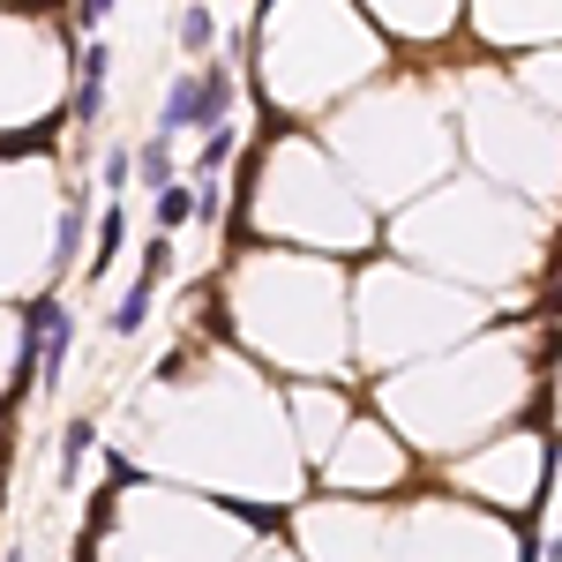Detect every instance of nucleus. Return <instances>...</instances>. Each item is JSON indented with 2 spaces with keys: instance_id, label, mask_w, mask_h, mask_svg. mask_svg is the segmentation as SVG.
<instances>
[{
  "instance_id": "nucleus-1",
  "label": "nucleus",
  "mask_w": 562,
  "mask_h": 562,
  "mask_svg": "<svg viewBox=\"0 0 562 562\" xmlns=\"http://www.w3.org/2000/svg\"><path fill=\"white\" fill-rule=\"evenodd\" d=\"M23 330H31V360H23V383L38 375V383L53 390V383H60V360H68V338H76L68 307L53 301V293H38V301L23 307Z\"/></svg>"
},
{
  "instance_id": "nucleus-2",
  "label": "nucleus",
  "mask_w": 562,
  "mask_h": 562,
  "mask_svg": "<svg viewBox=\"0 0 562 562\" xmlns=\"http://www.w3.org/2000/svg\"><path fill=\"white\" fill-rule=\"evenodd\" d=\"M225 113H233V68H225V60H211V68L195 76V128L211 135Z\"/></svg>"
},
{
  "instance_id": "nucleus-3",
  "label": "nucleus",
  "mask_w": 562,
  "mask_h": 562,
  "mask_svg": "<svg viewBox=\"0 0 562 562\" xmlns=\"http://www.w3.org/2000/svg\"><path fill=\"white\" fill-rule=\"evenodd\" d=\"M121 240H128V211L113 203V211L98 217V248H90V278H98V270H113V256H121Z\"/></svg>"
},
{
  "instance_id": "nucleus-4",
  "label": "nucleus",
  "mask_w": 562,
  "mask_h": 562,
  "mask_svg": "<svg viewBox=\"0 0 562 562\" xmlns=\"http://www.w3.org/2000/svg\"><path fill=\"white\" fill-rule=\"evenodd\" d=\"M188 128H195V76H180L166 90V113H158V135H188Z\"/></svg>"
},
{
  "instance_id": "nucleus-5",
  "label": "nucleus",
  "mask_w": 562,
  "mask_h": 562,
  "mask_svg": "<svg viewBox=\"0 0 562 562\" xmlns=\"http://www.w3.org/2000/svg\"><path fill=\"white\" fill-rule=\"evenodd\" d=\"M76 256H83V195H68V211H60V240H53V270H68Z\"/></svg>"
},
{
  "instance_id": "nucleus-6",
  "label": "nucleus",
  "mask_w": 562,
  "mask_h": 562,
  "mask_svg": "<svg viewBox=\"0 0 562 562\" xmlns=\"http://www.w3.org/2000/svg\"><path fill=\"white\" fill-rule=\"evenodd\" d=\"M135 173H143V188H150V195H158V188H166V180H180V173H173V150H166V135H158V143H143V150H135Z\"/></svg>"
},
{
  "instance_id": "nucleus-7",
  "label": "nucleus",
  "mask_w": 562,
  "mask_h": 562,
  "mask_svg": "<svg viewBox=\"0 0 562 562\" xmlns=\"http://www.w3.org/2000/svg\"><path fill=\"white\" fill-rule=\"evenodd\" d=\"M90 442H98L90 420H68V428H60V480H76V465L90 458Z\"/></svg>"
},
{
  "instance_id": "nucleus-8",
  "label": "nucleus",
  "mask_w": 562,
  "mask_h": 562,
  "mask_svg": "<svg viewBox=\"0 0 562 562\" xmlns=\"http://www.w3.org/2000/svg\"><path fill=\"white\" fill-rule=\"evenodd\" d=\"M233 150H240V135H233V121H217V128L203 135V150H195V173H217Z\"/></svg>"
},
{
  "instance_id": "nucleus-9",
  "label": "nucleus",
  "mask_w": 562,
  "mask_h": 562,
  "mask_svg": "<svg viewBox=\"0 0 562 562\" xmlns=\"http://www.w3.org/2000/svg\"><path fill=\"white\" fill-rule=\"evenodd\" d=\"M143 323H150V278H143V285H135L121 307H113V330H121V338H135Z\"/></svg>"
},
{
  "instance_id": "nucleus-10",
  "label": "nucleus",
  "mask_w": 562,
  "mask_h": 562,
  "mask_svg": "<svg viewBox=\"0 0 562 562\" xmlns=\"http://www.w3.org/2000/svg\"><path fill=\"white\" fill-rule=\"evenodd\" d=\"M188 217H195V195H188L180 180H166V188H158V225H188Z\"/></svg>"
},
{
  "instance_id": "nucleus-11",
  "label": "nucleus",
  "mask_w": 562,
  "mask_h": 562,
  "mask_svg": "<svg viewBox=\"0 0 562 562\" xmlns=\"http://www.w3.org/2000/svg\"><path fill=\"white\" fill-rule=\"evenodd\" d=\"M217 38V23H211V8H188V15H180V45H188V53H203V45Z\"/></svg>"
},
{
  "instance_id": "nucleus-12",
  "label": "nucleus",
  "mask_w": 562,
  "mask_h": 562,
  "mask_svg": "<svg viewBox=\"0 0 562 562\" xmlns=\"http://www.w3.org/2000/svg\"><path fill=\"white\" fill-rule=\"evenodd\" d=\"M166 270H173V240H150V248H143V278H150V285H158V278H166Z\"/></svg>"
},
{
  "instance_id": "nucleus-13",
  "label": "nucleus",
  "mask_w": 562,
  "mask_h": 562,
  "mask_svg": "<svg viewBox=\"0 0 562 562\" xmlns=\"http://www.w3.org/2000/svg\"><path fill=\"white\" fill-rule=\"evenodd\" d=\"M113 15V0H76V31H98Z\"/></svg>"
},
{
  "instance_id": "nucleus-14",
  "label": "nucleus",
  "mask_w": 562,
  "mask_h": 562,
  "mask_svg": "<svg viewBox=\"0 0 562 562\" xmlns=\"http://www.w3.org/2000/svg\"><path fill=\"white\" fill-rule=\"evenodd\" d=\"M128 173H135V150H113L105 158V188H128Z\"/></svg>"
},
{
  "instance_id": "nucleus-15",
  "label": "nucleus",
  "mask_w": 562,
  "mask_h": 562,
  "mask_svg": "<svg viewBox=\"0 0 562 562\" xmlns=\"http://www.w3.org/2000/svg\"><path fill=\"white\" fill-rule=\"evenodd\" d=\"M8 562H23V555H8Z\"/></svg>"
}]
</instances>
